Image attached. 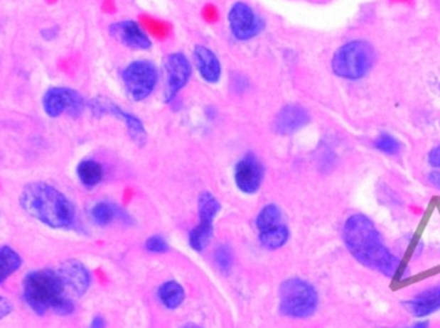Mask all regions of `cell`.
<instances>
[{
	"label": "cell",
	"instance_id": "obj_1",
	"mask_svg": "<svg viewBox=\"0 0 440 328\" xmlns=\"http://www.w3.org/2000/svg\"><path fill=\"white\" fill-rule=\"evenodd\" d=\"M343 241L353 258L367 269L399 283L411 278L412 270L408 263L387 247L372 219L366 214L357 212L346 219Z\"/></svg>",
	"mask_w": 440,
	"mask_h": 328
},
{
	"label": "cell",
	"instance_id": "obj_2",
	"mask_svg": "<svg viewBox=\"0 0 440 328\" xmlns=\"http://www.w3.org/2000/svg\"><path fill=\"white\" fill-rule=\"evenodd\" d=\"M22 210L30 218L52 229H70L76 222V209L71 199L47 182H30L18 197Z\"/></svg>",
	"mask_w": 440,
	"mask_h": 328
},
{
	"label": "cell",
	"instance_id": "obj_3",
	"mask_svg": "<svg viewBox=\"0 0 440 328\" xmlns=\"http://www.w3.org/2000/svg\"><path fill=\"white\" fill-rule=\"evenodd\" d=\"M22 297L35 315H45L52 312L66 317L75 312V299L68 296L55 268L34 269L22 280Z\"/></svg>",
	"mask_w": 440,
	"mask_h": 328
},
{
	"label": "cell",
	"instance_id": "obj_4",
	"mask_svg": "<svg viewBox=\"0 0 440 328\" xmlns=\"http://www.w3.org/2000/svg\"><path fill=\"white\" fill-rule=\"evenodd\" d=\"M278 304L279 312L284 317L291 319H306L318 309V291L311 282L292 277L281 283Z\"/></svg>",
	"mask_w": 440,
	"mask_h": 328
},
{
	"label": "cell",
	"instance_id": "obj_5",
	"mask_svg": "<svg viewBox=\"0 0 440 328\" xmlns=\"http://www.w3.org/2000/svg\"><path fill=\"white\" fill-rule=\"evenodd\" d=\"M376 62V52L366 40L348 41L332 57L333 74L341 79L357 82L370 74Z\"/></svg>",
	"mask_w": 440,
	"mask_h": 328
},
{
	"label": "cell",
	"instance_id": "obj_6",
	"mask_svg": "<svg viewBox=\"0 0 440 328\" xmlns=\"http://www.w3.org/2000/svg\"><path fill=\"white\" fill-rule=\"evenodd\" d=\"M222 210V205L217 197L210 192H203L197 199V224L188 236V242L192 250L201 253L209 246L214 236V223L218 214Z\"/></svg>",
	"mask_w": 440,
	"mask_h": 328
},
{
	"label": "cell",
	"instance_id": "obj_7",
	"mask_svg": "<svg viewBox=\"0 0 440 328\" xmlns=\"http://www.w3.org/2000/svg\"><path fill=\"white\" fill-rule=\"evenodd\" d=\"M122 76L128 96L133 101L141 102L149 98L156 88L159 72L152 62L139 60L129 63Z\"/></svg>",
	"mask_w": 440,
	"mask_h": 328
},
{
	"label": "cell",
	"instance_id": "obj_8",
	"mask_svg": "<svg viewBox=\"0 0 440 328\" xmlns=\"http://www.w3.org/2000/svg\"><path fill=\"white\" fill-rule=\"evenodd\" d=\"M41 104L45 115L50 119H57L65 114L68 116H79L88 106L77 90L68 87H50L44 93Z\"/></svg>",
	"mask_w": 440,
	"mask_h": 328
},
{
	"label": "cell",
	"instance_id": "obj_9",
	"mask_svg": "<svg viewBox=\"0 0 440 328\" xmlns=\"http://www.w3.org/2000/svg\"><path fill=\"white\" fill-rule=\"evenodd\" d=\"M89 109L92 115L95 117L112 116L122 120L125 124L128 130L129 137L138 146L143 147L147 143V131L143 125L142 120L139 117L134 116L133 114L127 112L112 102L109 98L104 97H95L88 103Z\"/></svg>",
	"mask_w": 440,
	"mask_h": 328
},
{
	"label": "cell",
	"instance_id": "obj_10",
	"mask_svg": "<svg viewBox=\"0 0 440 328\" xmlns=\"http://www.w3.org/2000/svg\"><path fill=\"white\" fill-rule=\"evenodd\" d=\"M230 33L237 40L254 39L264 28V21L244 1L235 3L228 13Z\"/></svg>",
	"mask_w": 440,
	"mask_h": 328
},
{
	"label": "cell",
	"instance_id": "obj_11",
	"mask_svg": "<svg viewBox=\"0 0 440 328\" xmlns=\"http://www.w3.org/2000/svg\"><path fill=\"white\" fill-rule=\"evenodd\" d=\"M55 270L68 296L76 300L88 293L92 285V274L82 261L76 259L65 260L55 268Z\"/></svg>",
	"mask_w": 440,
	"mask_h": 328
},
{
	"label": "cell",
	"instance_id": "obj_12",
	"mask_svg": "<svg viewBox=\"0 0 440 328\" xmlns=\"http://www.w3.org/2000/svg\"><path fill=\"white\" fill-rule=\"evenodd\" d=\"M165 103H171L190 82L191 63L188 58L181 52L171 53L165 62Z\"/></svg>",
	"mask_w": 440,
	"mask_h": 328
},
{
	"label": "cell",
	"instance_id": "obj_13",
	"mask_svg": "<svg viewBox=\"0 0 440 328\" xmlns=\"http://www.w3.org/2000/svg\"><path fill=\"white\" fill-rule=\"evenodd\" d=\"M238 191L245 195H255L263 185L264 168L254 155H246L238 161L233 173Z\"/></svg>",
	"mask_w": 440,
	"mask_h": 328
},
{
	"label": "cell",
	"instance_id": "obj_14",
	"mask_svg": "<svg viewBox=\"0 0 440 328\" xmlns=\"http://www.w3.org/2000/svg\"><path fill=\"white\" fill-rule=\"evenodd\" d=\"M402 305L408 315L417 319H424L429 315L438 313L440 310V285L421 290L412 297L403 301Z\"/></svg>",
	"mask_w": 440,
	"mask_h": 328
},
{
	"label": "cell",
	"instance_id": "obj_15",
	"mask_svg": "<svg viewBox=\"0 0 440 328\" xmlns=\"http://www.w3.org/2000/svg\"><path fill=\"white\" fill-rule=\"evenodd\" d=\"M109 34L122 45L136 50H147L152 45L149 35L136 21H120L112 23L109 26Z\"/></svg>",
	"mask_w": 440,
	"mask_h": 328
},
{
	"label": "cell",
	"instance_id": "obj_16",
	"mask_svg": "<svg viewBox=\"0 0 440 328\" xmlns=\"http://www.w3.org/2000/svg\"><path fill=\"white\" fill-rule=\"evenodd\" d=\"M311 123V115L300 104H286L279 109L273 123V129L279 136H291Z\"/></svg>",
	"mask_w": 440,
	"mask_h": 328
},
{
	"label": "cell",
	"instance_id": "obj_17",
	"mask_svg": "<svg viewBox=\"0 0 440 328\" xmlns=\"http://www.w3.org/2000/svg\"><path fill=\"white\" fill-rule=\"evenodd\" d=\"M198 74L209 84H217L222 77V65L215 53L203 45H197L193 52Z\"/></svg>",
	"mask_w": 440,
	"mask_h": 328
},
{
	"label": "cell",
	"instance_id": "obj_18",
	"mask_svg": "<svg viewBox=\"0 0 440 328\" xmlns=\"http://www.w3.org/2000/svg\"><path fill=\"white\" fill-rule=\"evenodd\" d=\"M90 219L95 226H107L115 220H122L128 224L130 217L128 212L122 210L120 206L115 205L109 201H100L90 209Z\"/></svg>",
	"mask_w": 440,
	"mask_h": 328
},
{
	"label": "cell",
	"instance_id": "obj_19",
	"mask_svg": "<svg viewBox=\"0 0 440 328\" xmlns=\"http://www.w3.org/2000/svg\"><path fill=\"white\" fill-rule=\"evenodd\" d=\"M157 295L163 308L168 310H176L184 302L186 290L176 280H166L159 288Z\"/></svg>",
	"mask_w": 440,
	"mask_h": 328
},
{
	"label": "cell",
	"instance_id": "obj_20",
	"mask_svg": "<svg viewBox=\"0 0 440 328\" xmlns=\"http://www.w3.org/2000/svg\"><path fill=\"white\" fill-rule=\"evenodd\" d=\"M76 175L85 188H95L103 179V168L98 161L85 158L76 166Z\"/></svg>",
	"mask_w": 440,
	"mask_h": 328
},
{
	"label": "cell",
	"instance_id": "obj_21",
	"mask_svg": "<svg viewBox=\"0 0 440 328\" xmlns=\"http://www.w3.org/2000/svg\"><path fill=\"white\" fill-rule=\"evenodd\" d=\"M22 267V256L11 246H0V286Z\"/></svg>",
	"mask_w": 440,
	"mask_h": 328
},
{
	"label": "cell",
	"instance_id": "obj_22",
	"mask_svg": "<svg viewBox=\"0 0 440 328\" xmlns=\"http://www.w3.org/2000/svg\"><path fill=\"white\" fill-rule=\"evenodd\" d=\"M290 239V229L284 223L279 226L259 232V242L267 250H278L287 244Z\"/></svg>",
	"mask_w": 440,
	"mask_h": 328
},
{
	"label": "cell",
	"instance_id": "obj_23",
	"mask_svg": "<svg viewBox=\"0 0 440 328\" xmlns=\"http://www.w3.org/2000/svg\"><path fill=\"white\" fill-rule=\"evenodd\" d=\"M282 212L276 204H268L265 205L259 214H257V220H255V226H257V232H262L265 229H271L274 226L282 224Z\"/></svg>",
	"mask_w": 440,
	"mask_h": 328
},
{
	"label": "cell",
	"instance_id": "obj_24",
	"mask_svg": "<svg viewBox=\"0 0 440 328\" xmlns=\"http://www.w3.org/2000/svg\"><path fill=\"white\" fill-rule=\"evenodd\" d=\"M373 147L386 156H397L402 151V143L399 139L386 131L380 133L379 136L375 138Z\"/></svg>",
	"mask_w": 440,
	"mask_h": 328
},
{
	"label": "cell",
	"instance_id": "obj_25",
	"mask_svg": "<svg viewBox=\"0 0 440 328\" xmlns=\"http://www.w3.org/2000/svg\"><path fill=\"white\" fill-rule=\"evenodd\" d=\"M214 261L220 272L228 273L233 267V253L228 245H220L214 253Z\"/></svg>",
	"mask_w": 440,
	"mask_h": 328
},
{
	"label": "cell",
	"instance_id": "obj_26",
	"mask_svg": "<svg viewBox=\"0 0 440 328\" xmlns=\"http://www.w3.org/2000/svg\"><path fill=\"white\" fill-rule=\"evenodd\" d=\"M141 23H142L143 28L149 30L151 34L156 35L160 38L169 33V26L163 21L152 18L149 16H141Z\"/></svg>",
	"mask_w": 440,
	"mask_h": 328
},
{
	"label": "cell",
	"instance_id": "obj_27",
	"mask_svg": "<svg viewBox=\"0 0 440 328\" xmlns=\"http://www.w3.org/2000/svg\"><path fill=\"white\" fill-rule=\"evenodd\" d=\"M144 247H146V250H147V251L154 253H166V251H169L170 248L168 241H166L165 237H163V236H160V234L151 236V237L146 239Z\"/></svg>",
	"mask_w": 440,
	"mask_h": 328
},
{
	"label": "cell",
	"instance_id": "obj_28",
	"mask_svg": "<svg viewBox=\"0 0 440 328\" xmlns=\"http://www.w3.org/2000/svg\"><path fill=\"white\" fill-rule=\"evenodd\" d=\"M427 165L433 170H440V144L434 146L431 150L427 152Z\"/></svg>",
	"mask_w": 440,
	"mask_h": 328
},
{
	"label": "cell",
	"instance_id": "obj_29",
	"mask_svg": "<svg viewBox=\"0 0 440 328\" xmlns=\"http://www.w3.org/2000/svg\"><path fill=\"white\" fill-rule=\"evenodd\" d=\"M14 302L7 296L0 295V321L7 318L8 315L14 312Z\"/></svg>",
	"mask_w": 440,
	"mask_h": 328
},
{
	"label": "cell",
	"instance_id": "obj_30",
	"mask_svg": "<svg viewBox=\"0 0 440 328\" xmlns=\"http://www.w3.org/2000/svg\"><path fill=\"white\" fill-rule=\"evenodd\" d=\"M203 18L208 21V22H214V21H217L218 17H219L217 7H215V6H213V4H208V6H205L203 9Z\"/></svg>",
	"mask_w": 440,
	"mask_h": 328
},
{
	"label": "cell",
	"instance_id": "obj_31",
	"mask_svg": "<svg viewBox=\"0 0 440 328\" xmlns=\"http://www.w3.org/2000/svg\"><path fill=\"white\" fill-rule=\"evenodd\" d=\"M427 179H429L430 185L440 191V170L431 171V173L427 175Z\"/></svg>",
	"mask_w": 440,
	"mask_h": 328
},
{
	"label": "cell",
	"instance_id": "obj_32",
	"mask_svg": "<svg viewBox=\"0 0 440 328\" xmlns=\"http://www.w3.org/2000/svg\"><path fill=\"white\" fill-rule=\"evenodd\" d=\"M90 327H106V321H104V318H103L102 315H95V317H93V318H92V321H90Z\"/></svg>",
	"mask_w": 440,
	"mask_h": 328
},
{
	"label": "cell",
	"instance_id": "obj_33",
	"mask_svg": "<svg viewBox=\"0 0 440 328\" xmlns=\"http://www.w3.org/2000/svg\"><path fill=\"white\" fill-rule=\"evenodd\" d=\"M427 326H429V322L426 321H419L414 324V327H427Z\"/></svg>",
	"mask_w": 440,
	"mask_h": 328
},
{
	"label": "cell",
	"instance_id": "obj_34",
	"mask_svg": "<svg viewBox=\"0 0 440 328\" xmlns=\"http://www.w3.org/2000/svg\"><path fill=\"white\" fill-rule=\"evenodd\" d=\"M398 1H407V0H398Z\"/></svg>",
	"mask_w": 440,
	"mask_h": 328
}]
</instances>
